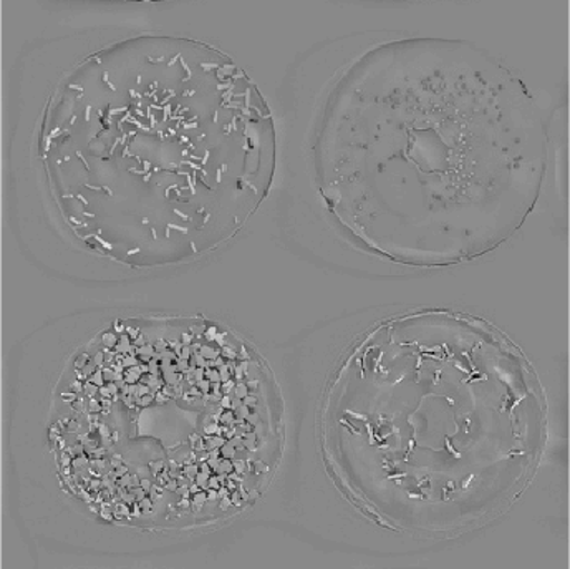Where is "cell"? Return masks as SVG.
Instances as JSON below:
<instances>
[{"mask_svg": "<svg viewBox=\"0 0 570 569\" xmlns=\"http://www.w3.org/2000/svg\"><path fill=\"white\" fill-rule=\"evenodd\" d=\"M423 52L412 72L396 47L345 73L325 107L318 166L335 202L395 193L386 222L405 223L402 236H419L416 263H433L431 235L456 257L450 223L473 225L483 219L478 208L508 232L493 208L511 205L504 195L532 193L522 178H539L542 140L524 90L499 67L478 70L483 57L471 67L473 56L458 60L451 49L438 70L440 47L426 72Z\"/></svg>", "mask_w": 570, "mask_h": 569, "instance_id": "2", "label": "cell"}, {"mask_svg": "<svg viewBox=\"0 0 570 569\" xmlns=\"http://www.w3.org/2000/svg\"><path fill=\"white\" fill-rule=\"evenodd\" d=\"M43 161L63 208L94 235L137 219L185 247L229 236L276 165L256 85L212 47L141 37L81 63L50 105Z\"/></svg>", "mask_w": 570, "mask_h": 569, "instance_id": "1", "label": "cell"}]
</instances>
